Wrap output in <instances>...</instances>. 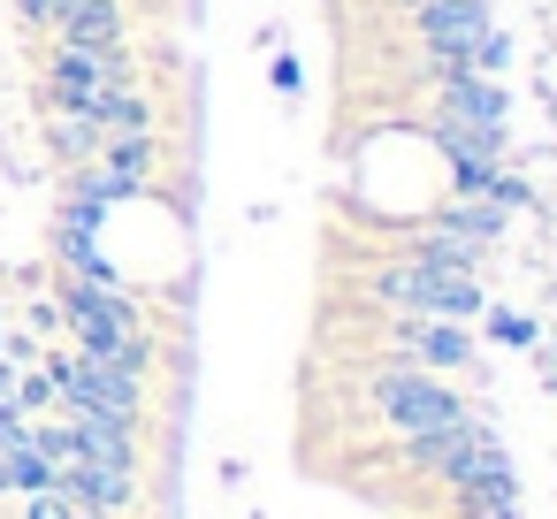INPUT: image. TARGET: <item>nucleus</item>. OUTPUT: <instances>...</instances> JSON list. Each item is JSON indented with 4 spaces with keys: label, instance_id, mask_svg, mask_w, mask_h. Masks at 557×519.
Listing matches in <instances>:
<instances>
[{
    "label": "nucleus",
    "instance_id": "nucleus-5",
    "mask_svg": "<svg viewBox=\"0 0 557 519\" xmlns=\"http://www.w3.org/2000/svg\"><path fill=\"white\" fill-rule=\"evenodd\" d=\"M488 481H519V466H511V443H504V435L481 420V428H473V443L450 458L443 489H450V496H466V489H488Z\"/></svg>",
    "mask_w": 557,
    "mask_h": 519
},
{
    "label": "nucleus",
    "instance_id": "nucleus-3",
    "mask_svg": "<svg viewBox=\"0 0 557 519\" xmlns=\"http://www.w3.org/2000/svg\"><path fill=\"white\" fill-rule=\"evenodd\" d=\"M382 351L405 359V367H428V374H458V382H481V336L473 321H428V313H382Z\"/></svg>",
    "mask_w": 557,
    "mask_h": 519
},
{
    "label": "nucleus",
    "instance_id": "nucleus-15",
    "mask_svg": "<svg viewBox=\"0 0 557 519\" xmlns=\"http://www.w3.org/2000/svg\"><path fill=\"white\" fill-rule=\"evenodd\" d=\"M450 519H458V511H450Z\"/></svg>",
    "mask_w": 557,
    "mask_h": 519
},
{
    "label": "nucleus",
    "instance_id": "nucleus-13",
    "mask_svg": "<svg viewBox=\"0 0 557 519\" xmlns=\"http://www.w3.org/2000/svg\"><path fill=\"white\" fill-rule=\"evenodd\" d=\"M85 519H100V511H85Z\"/></svg>",
    "mask_w": 557,
    "mask_h": 519
},
{
    "label": "nucleus",
    "instance_id": "nucleus-2",
    "mask_svg": "<svg viewBox=\"0 0 557 519\" xmlns=\"http://www.w3.org/2000/svg\"><path fill=\"white\" fill-rule=\"evenodd\" d=\"M367 412L389 428V435H435V428H458L473 412V397L428 367H405V359H382L367 374Z\"/></svg>",
    "mask_w": 557,
    "mask_h": 519
},
{
    "label": "nucleus",
    "instance_id": "nucleus-8",
    "mask_svg": "<svg viewBox=\"0 0 557 519\" xmlns=\"http://www.w3.org/2000/svg\"><path fill=\"white\" fill-rule=\"evenodd\" d=\"M481 336L504 344V351H534V344H542V329H534L527 313H511V306H481Z\"/></svg>",
    "mask_w": 557,
    "mask_h": 519
},
{
    "label": "nucleus",
    "instance_id": "nucleus-14",
    "mask_svg": "<svg viewBox=\"0 0 557 519\" xmlns=\"http://www.w3.org/2000/svg\"><path fill=\"white\" fill-rule=\"evenodd\" d=\"M488 9H496V0H488Z\"/></svg>",
    "mask_w": 557,
    "mask_h": 519
},
{
    "label": "nucleus",
    "instance_id": "nucleus-6",
    "mask_svg": "<svg viewBox=\"0 0 557 519\" xmlns=\"http://www.w3.org/2000/svg\"><path fill=\"white\" fill-rule=\"evenodd\" d=\"M54 32H62V47H123V9L115 0H62Z\"/></svg>",
    "mask_w": 557,
    "mask_h": 519
},
{
    "label": "nucleus",
    "instance_id": "nucleus-9",
    "mask_svg": "<svg viewBox=\"0 0 557 519\" xmlns=\"http://www.w3.org/2000/svg\"><path fill=\"white\" fill-rule=\"evenodd\" d=\"M511 70V32H481V47H473V77H504Z\"/></svg>",
    "mask_w": 557,
    "mask_h": 519
},
{
    "label": "nucleus",
    "instance_id": "nucleus-7",
    "mask_svg": "<svg viewBox=\"0 0 557 519\" xmlns=\"http://www.w3.org/2000/svg\"><path fill=\"white\" fill-rule=\"evenodd\" d=\"M458 519H519V481H488V489H466L450 496Z\"/></svg>",
    "mask_w": 557,
    "mask_h": 519
},
{
    "label": "nucleus",
    "instance_id": "nucleus-1",
    "mask_svg": "<svg viewBox=\"0 0 557 519\" xmlns=\"http://www.w3.org/2000/svg\"><path fill=\"white\" fill-rule=\"evenodd\" d=\"M367 298H374V313H428V321H481V306H488L481 275H466V268H428V260H412V252L382 260V268L367 275Z\"/></svg>",
    "mask_w": 557,
    "mask_h": 519
},
{
    "label": "nucleus",
    "instance_id": "nucleus-10",
    "mask_svg": "<svg viewBox=\"0 0 557 519\" xmlns=\"http://www.w3.org/2000/svg\"><path fill=\"white\" fill-rule=\"evenodd\" d=\"M24 519H85V511H77V504H70V496H62V489H39V496H32V511H24Z\"/></svg>",
    "mask_w": 557,
    "mask_h": 519
},
{
    "label": "nucleus",
    "instance_id": "nucleus-4",
    "mask_svg": "<svg viewBox=\"0 0 557 519\" xmlns=\"http://www.w3.org/2000/svg\"><path fill=\"white\" fill-rule=\"evenodd\" d=\"M428 115L435 123H466V131H511V92L496 77H443Z\"/></svg>",
    "mask_w": 557,
    "mask_h": 519
},
{
    "label": "nucleus",
    "instance_id": "nucleus-11",
    "mask_svg": "<svg viewBox=\"0 0 557 519\" xmlns=\"http://www.w3.org/2000/svg\"><path fill=\"white\" fill-rule=\"evenodd\" d=\"M298 85H306V70H298V54H275V92H283V100H298Z\"/></svg>",
    "mask_w": 557,
    "mask_h": 519
},
{
    "label": "nucleus",
    "instance_id": "nucleus-12",
    "mask_svg": "<svg viewBox=\"0 0 557 519\" xmlns=\"http://www.w3.org/2000/svg\"><path fill=\"white\" fill-rule=\"evenodd\" d=\"M16 9H24L32 24H54V9H62V0H16Z\"/></svg>",
    "mask_w": 557,
    "mask_h": 519
}]
</instances>
